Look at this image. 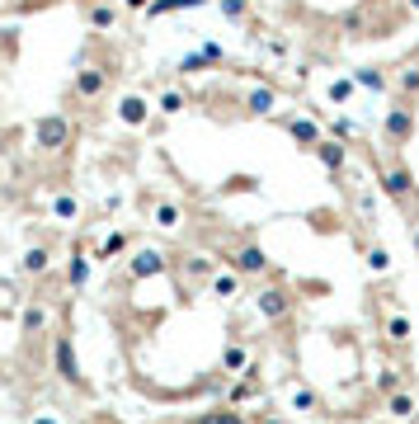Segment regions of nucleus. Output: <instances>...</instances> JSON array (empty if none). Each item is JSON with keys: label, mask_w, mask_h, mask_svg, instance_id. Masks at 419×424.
Instances as JSON below:
<instances>
[{"label": "nucleus", "mask_w": 419, "mask_h": 424, "mask_svg": "<svg viewBox=\"0 0 419 424\" xmlns=\"http://www.w3.org/2000/svg\"><path fill=\"white\" fill-rule=\"evenodd\" d=\"M127 5H132V10H151V0H127Z\"/></svg>", "instance_id": "nucleus-33"}, {"label": "nucleus", "mask_w": 419, "mask_h": 424, "mask_svg": "<svg viewBox=\"0 0 419 424\" xmlns=\"http://www.w3.org/2000/svg\"><path fill=\"white\" fill-rule=\"evenodd\" d=\"M198 5H207V0H151V10L146 15H174V10H198Z\"/></svg>", "instance_id": "nucleus-10"}, {"label": "nucleus", "mask_w": 419, "mask_h": 424, "mask_svg": "<svg viewBox=\"0 0 419 424\" xmlns=\"http://www.w3.org/2000/svg\"><path fill=\"white\" fill-rule=\"evenodd\" d=\"M387 193L396 198V203H405V198L415 193V179H410V170H405V165H391V170H387Z\"/></svg>", "instance_id": "nucleus-5"}, {"label": "nucleus", "mask_w": 419, "mask_h": 424, "mask_svg": "<svg viewBox=\"0 0 419 424\" xmlns=\"http://www.w3.org/2000/svg\"><path fill=\"white\" fill-rule=\"evenodd\" d=\"M104 85H109V71H99V66H85V71L76 76V94H80V99L104 94Z\"/></svg>", "instance_id": "nucleus-4"}, {"label": "nucleus", "mask_w": 419, "mask_h": 424, "mask_svg": "<svg viewBox=\"0 0 419 424\" xmlns=\"http://www.w3.org/2000/svg\"><path fill=\"white\" fill-rule=\"evenodd\" d=\"M155 221H160V226H179V207L160 203V207H155Z\"/></svg>", "instance_id": "nucleus-21"}, {"label": "nucleus", "mask_w": 419, "mask_h": 424, "mask_svg": "<svg viewBox=\"0 0 419 424\" xmlns=\"http://www.w3.org/2000/svg\"><path fill=\"white\" fill-rule=\"evenodd\" d=\"M24 269H29V274H47V250L43 245H33V250L24 255Z\"/></svg>", "instance_id": "nucleus-16"}, {"label": "nucleus", "mask_w": 419, "mask_h": 424, "mask_svg": "<svg viewBox=\"0 0 419 424\" xmlns=\"http://www.w3.org/2000/svg\"><path fill=\"white\" fill-rule=\"evenodd\" d=\"M387 335H391V340H396V345H405V340H410V321H405V316H391Z\"/></svg>", "instance_id": "nucleus-18"}, {"label": "nucleus", "mask_w": 419, "mask_h": 424, "mask_svg": "<svg viewBox=\"0 0 419 424\" xmlns=\"http://www.w3.org/2000/svg\"><path fill=\"white\" fill-rule=\"evenodd\" d=\"M85 274H90V264H85V255H76V259H71V283H85Z\"/></svg>", "instance_id": "nucleus-27"}, {"label": "nucleus", "mask_w": 419, "mask_h": 424, "mask_svg": "<svg viewBox=\"0 0 419 424\" xmlns=\"http://www.w3.org/2000/svg\"><path fill=\"white\" fill-rule=\"evenodd\" d=\"M354 85H363V90H387V76L377 66H363V71H354Z\"/></svg>", "instance_id": "nucleus-14"}, {"label": "nucleus", "mask_w": 419, "mask_h": 424, "mask_svg": "<svg viewBox=\"0 0 419 424\" xmlns=\"http://www.w3.org/2000/svg\"><path fill=\"white\" fill-rule=\"evenodd\" d=\"M212 424H240V415H217Z\"/></svg>", "instance_id": "nucleus-32"}, {"label": "nucleus", "mask_w": 419, "mask_h": 424, "mask_svg": "<svg viewBox=\"0 0 419 424\" xmlns=\"http://www.w3.org/2000/svg\"><path fill=\"white\" fill-rule=\"evenodd\" d=\"M33 137H38L43 151H62L66 141H71V123H66L62 113H43V118L33 123Z\"/></svg>", "instance_id": "nucleus-1"}, {"label": "nucleus", "mask_w": 419, "mask_h": 424, "mask_svg": "<svg viewBox=\"0 0 419 424\" xmlns=\"http://www.w3.org/2000/svg\"><path fill=\"white\" fill-rule=\"evenodd\" d=\"M288 132H292L297 141H307V146H321V132H316V123H307V118H292Z\"/></svg>", "instance_id": "nucleus-12"}, {"label": "nucleus", "mask_w": 419, "mask_h": 424, "mask_svg": "<svg viewBox=\"0 0 419 424\" xmlns=\"http://www.w3.org/2000/svg\"><path fill=\"white\" fill-rule=\"evenodd\" d=\"M76 5H99V0H76Z\"/></svg>", "instance_id": "nucleus-35"}, {"label": "nucleus", "mask_w": 419, "mask_h": 424, "mask_svg": "<svg viewBox=\"0 0 419 424\" xmlns=\"http://www.w3.org/2000/svg\"><path fill=\"white\" fill-rule=\"evenodd\" d=\"M292 406L297 410H316V392H307V387H302V392H292Z\"/></svg>", "instance_id": "nucleus-29"}, {"label": "nucleus", "mask_w": 419, "mask_h": 424, "mask_svg": "<svg viewBox=\"0 0 419 424\" xmlns=\"http://www.w3.org/2000/svg\"><path fill=\"white\" fill-rule=\"evenodd\" d=\"M415 245H419V231H415Z\"/></svg>", "instance_id": "nucleus-38"}, {"label": "nucleus", "mask_w": 419, "mask_h": 424, "mask_svg": "<svg viewBox=\"0 0 419 424\" xmlns=\"http://www.w3.org/2000/svg\"><path fill=\"white\" fill-rule=\"evenodd\" d=\"M401 90H410V94L419 90V66H405L401 71Z\"/></svg>", "instance_id": "nucleus-28"}, {"label": "nucleus", "mask_w": 419, "mask_h": 424, "mask_svg": "<svg viewBox=\"0 0 419 424\" xmlns=\"http://www.w3.org/2000/svg\"><path fill=\"white\" fill-rule=\"evenodd\" d=\"M349 94H354V80H335V85H330V99H335V104H344Z\"/></svg>", "instance_id": "nucleus-26"}, {"label": "nucleus", "mask_w": 419, "mask_h": 424, "mask_svg": "<svg viewBox=\"0 0 419 424\" xmlns=\"http://www.w3.org/2000/svg\"><path fill=\"white\" fill-rule=\"evenodd\" d=\"M76 212H80V203L62 193V198H57V217H62V221H76Z\"/></svg>", "instance_id": "nucleus-22"}, {"label": "nucleus", "mask_w": 419, "mask_h": 424, "mask_svg": "<svg viewBox=\"0 0 419 424\" xmlns=\"http://www.w3.org/2000/svg\"><path fill=\"white\" fill-rule=\"evenodd\" d=\"M377 387H382L387 396H396V392H401V373H396V368H387V373L377 377Z\"/></svg>", "instance_id": "nucleus-20"}, {"label": "nucleus", "mask_w": 419, "mask_h": 424, "mask_svg": "<svg viewBox=\"0 0 419 424\" xmlns=\"http://www.w3.org/2000/svg\"><path fill=\"white\" fill-rule=\"evenodd\" d=\"M410 132H415V109H410V104L391 109V113H387V137L401 146V141H410Z\"/></svg>", "instance_id": "nucleus-3"}, {"label": "nucleus", "mask_w": 419, "mask_h": 424, "mask_svg": "<svg viewBox=\"0 0 419 424\" xmlns=\"http://www.w3.org/2000/svg\"><path fill=\"white\" fill-rule=\"evenodd\" d=\"M43 321H47V316L38 311V307H33V311H24V326H29V330H38V326H43Z\"/></svg>", "instance_id": "nucleus-31"}, {"label": "nucleus", "mask_w": 419, "mask_h": 424, "mask_svg": "<svg viewBox=\"0 0 419 424\" xmlns=\"http://www.w3.org/2000/svg\"><path fill=\"white\" fill-rule=\"evenodd\" d=\"M245 10H250V0H221V15L226 19H245Z\"/></svg>", "instance_id": "nucleus-23"}, {"label": "nucleus", "mask_w": 419, "mask_h": 424, "mask_svg": "<svg viewBox=\"0 0 419 424\" xmlns=\"http://www.w3.org/2000/svg\"><path fill=\"white\" fill-rule=\"evenodd\" d=\"M283 311H288V293H278V288H269V293H259V316H269V321H278Z\"/></svg>", "instance_id": "nucleus-7"}, {"label": "nucleus", "mask_w": 419, "mask_h": 424, "mask_svg": "<svg viewBox=\"0 0 419 424\" xmlns=\"http://www.w3.org/2000/svg\"><path fill=\"white\" fill-rule=\"evenodd\" d=\"M245 104H250L254 113H269V109H273V90H254V94L245 99Z\"/></svg>", "instance_id": "nucleus-17"}, {"label": "nucleus", "mask_w": 419, "mask_h": 424, "mask_svg": "<svg viewBox=\"0 0 419 424\" xmlns=\"http://www.w3.org/2000/svg\"><path fill=\"white\" fill-rule=\"evenodd\" d=\"M33 424H57V420H52V415H38V420H33Z\"/></svg>", "instance_id": "nucleus-34"}, {"label": "nucleus", "mask_w": 419, "mask_h": 424, "mask_svg": "<svg viewBox=\"0 0 419 424\" xmlns=\"http://www.w3.org/2000/svg\"><path fill=\"white\" fill-rule=\"evenodd\" d=\"M212 293H217V297H231V293H236V278H231V274H217V278H212Z\"/></svg>", "instance_id": "nucleus-25"}, {"label": "nucleus", "mask_w": 419, "mask_h": 424, "mask_svg": "<svg viewBox=\"0 0 419 424\" xmlns=\"http://www.w3.org/2000/svg\"><path fill=\"white\" fill-rule=\"evenodd\" d=\"M236 269H240V274H259V269H269L264 245H245V250L236 255Z\"/></svg>", "instance_id": "nucleus-6"}, {"label": "nucleus", "mask_w": 419, "mask_h": 424, "mask_svg": "<svg viewBox=\"0 0 419 424\" xmlns=\"http://www.w3.org/2000/svg\"><path fill=\"white\" fill-rule=\"evenodd\" d=\"M179 109H184L179 90H165V94H160V113H179Z\"/></svg>", "instance_id": "nucleus-24"}, {"label": "nucleus", "mask_w": 419, "mask_h": 424, "mask_svg": "<svg viewBox=\"0 0 419 424\" xmlns=\"http://www.w3.org/2000/svg\"><path fill=\"white\" fill-rule=\"evenodd\" d=\"M57 377H62V382H71V387H85V373H80L76 349H71V340H66V335H57Z\"/></svg>", "instance_id": "nucleus-2"}, {"label": "nucleus", "mask_w": 419, "mask_h": 424, "mask_svg": "<svg viewBox=\"0 0 419 424\" xmlns=\"http://www.w3.org/2000/svg\"><path fill=\"white\" fill-rule=\"evenodd\" d=\"M391 415H396V420H410V415H415V396L396 392V396H391Z\"/></svg>", "instance_id": "nucleus-15"}, {"label": "nucleus", "mask_w": 419, "mask_h": 424, "mask_svg": "<svg viewBox=\"0 0 419 424\" xmlns=\"http://www.w3.org/2000/svg\"><path fill=\"white\" fill-rule=\"evenodd\" d=\"M118 113H123V123H146V99H137V94H127L123 104H118Z\"/></svg>", "instance_id": "nucleus-9"}, {"label": "nucleus", "mask_w": 419, "mask_h": 424, "mask_svg": "<svg viewBox=\"0 0 419 424\" xmlns=\"http://www.w3.org/2000/svg\"><path fill=\"white\" fill-rule=\"evenodd\" d=\"M259 424H283V420H259Z\"/></svg>", "instance_id": "nucleus-36"}, {"label": "nucleus", "mask_w": 419, "mask_h": 424, "mask_svg": "<svg viewBox=\"0 0 419 424\" xmlns=\"http://www.w3.org/2000/svg\"><path fill=\"white\" fill-rule=\"evenodd\" d=\"M387 264H391V255L382 250V245H373V250H368V269H373V274H387Z\"/></svg>", "instance_id": "nucleus-19"}, {"label": "nucleus", "mask_w": 419, "mask_h": 424, "mask_svg": "<svg viewBox=\"0 0 419 424\" xmlns=\"http://www.w3.org/2000/svg\"><path fill=\"white\" fill-rule=\"evenodd\" d=\"M316 156L325 160V170H344V146H340V141H321V146H316Z\"/></svg>", "instance_id": "nucleus-11"}, {"label": "nucleus", "mask_w": 419, "mask_h": 424, "mask_svg": "<svg viewBox=\"0 0 419 424\" xmlns=\"http://www.w3.org/2000/svg\"><path fill=\"white\" fill-rule=\"evenodd\" d=\"M118 250H123V236H109V240L99 245V259H109V255H118Z\"/></svg>", "instance_id": "nucleus-30"}, {"label": "nucleus", "mask_w": 419, "mask_h": 424, "mask_svg": "<svg viewBox=\"0 0 419 424\" xmlns=\"http://www.w3.org/2000/svg\"><path fill=\"white\" fill-rule=\"evenodd\" d=\"M90 24H94V29H113V24H118V10L99 0V5H90Z\"/></svg>", "instance_id": "nucleus-13"}, {"label": "nucleus", "mask_w": 419, "mask_h": 424, "mask_svg": "<svg viewBox=\"0 0 419 424\" xmlns=\"http://www.w3.org/2000/svg\"><path fill=\"white\" fill-rule=\"evenodd\" d=\"M160 269H165V259H160L155 250H141L137 259H132V274H137V278H155Z\"/></svg>", "instance_id": "nucleus-8"}, {"label": "nucleus", "mask_w": 419, "mask_h": 424, "mask_svg": "<svg viewBox=\"0 0 419 424\" xmlns=\"http://www.w3.org/2000/svg\"><path fill=\"white\" fill-rule=\"evenodd\" d=\"M410 10H419V0H410Z\"/></svg>", "instance_id": "nucleus-37"}]
</instances>
